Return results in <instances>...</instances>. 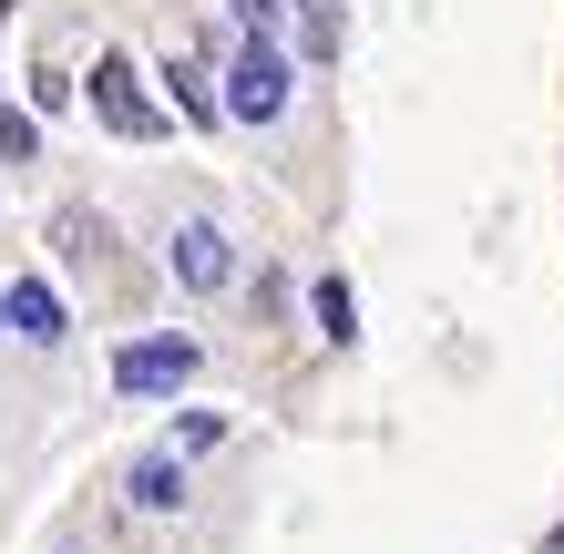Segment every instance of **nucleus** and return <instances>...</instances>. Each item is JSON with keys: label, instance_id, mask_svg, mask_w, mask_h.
I'll use <instances>...</instances> for the list:
<instances>
[{"label": "nucleus", "instance_id": "obj_1", "mask_svg": "<svg viewBox=\"0 0 564 554\" xmlns=\"http://www.w3.org/2000/svg\"><path fill=\"white\" fill-rule=\"evenodd\" d=\"M226 113L237 123H278L288 113V52L278 42H237V62H226Z\"/></svg>", "mask_w": 564, "mask_h": 554}, {"label": "nucleus", "instance_id": "obj_2", "mask_svg": "<svg viewBox=\"0 0 564 554\" xmlns=\"http://www.w3.org/2000/svg\"><path fill=\"white\" fill-rule=\"evenodd\" d=\"M195 380V339H123L113 349V390L123 401H175Z\"/></svg>", "mask_w": 564, "mask_h": 554}, {"label": "nucleus", "instance_id": "obj_3", "mask_svg": "<svg viewBox=\"0 0 564 554\" xmlns=\"http://www.w3.org/2000/svg\"><path fill=\"white\" fill-rule=\"evenodd\" d=\"M93 113H104L113 123V134H164V104H154V93L134 83V62H123V52H104V62H93Z\"/></svg>", "mask_w": 564, "mask_h": 554}, {"label": "nucleus", "instance_id": "obj_4", "mask_svg": "<svg viewBox=\"0 0 564 554\" xmlns=\"http://www.w3.org/2000/svg\"><path fill=\"white\" fill-rule=\"evenodd\" d=\"M175 278L195 287V298H216V287L237 278V247H226L216 216H185V226H175Z\"/></svg>", "mask_w": 564, "mask_h": 554}, {"label": "nucleus", "instance_id": "obj_5", "mask_svg": "<svg viewBox=\"0 0 564 554\" xmlns=\"http://www.w3.org/2000/svg\"><path fill=\"white\" fill-rule=\"evenodd\" d=\"M0 308H11V329H21V339H42V349H52L62 329H73V318H62V298H52L42 278H21V287H11V298H0Z\"/></svg>", "mask_w": 564, "mask_h": 554}, {"label": "nucleus", "instance_id": "obj_6", "mask_svg": "<svg viewBox=\"0 0 564 554\" xmlns=\"http://www.w3.org/2000/svg\"><path fill=\"white\" fill-rule=\"evenodd\" d=\"M123 493H134L144 513H175V503H185V452H154V463H134V472H123Z\"/></svg>", "mask_w": 564, "mask_h": 554}, {"label": "nucleus", "instance_id": "obj_7", "mask_svg": "<svg viewBox=\"0 0 564 554\" xmlns=\"http://www.w3.org/2000/svg\"><path fill=\"white\" fill-rule=\"evenodd\" d=\"M164 93H175L185 123H216V113H226V93L206 83V62H164Z\"/></svg>", "mask_w": 564, "mask_h": 554}, {"label": "nucleus", "instance_id": "obj_8", "mask_svg": "<svg viewBox=\"0 0 564 554\" xmlns=\"http://www.w3.org/2000/svg\"><path fill=\"white\" fill-rule=\"evenodd\" d=\"M359 318H349V278H318V339H349Z\"/></svg>", "mask_w": 564, "mask_h": 554}, {"label": "nucleus", "instance_id": "obj_9", "mask_svg": "<svg viewBox=\"0 0 564 554\" xmlns=\"http://www.w3.org/2000/svg\"><path fill=\"white\" fill-rule=\"evenodd\" d=\"M216 442H226L216 411H185V421H175V452H216Z\"/></svg>", "mask_w": 564, "mask_h": 554}, {"label": "nucleus", "instance_id": "obj_10", "mask_svg": "<svg viewBox=\"0 0 564 554\" xmlns=\"http://www.w3.org/2000/svg\"><path fill=\"white\" fill-rule=\"evenodd\" d=\"M21 154H31V113L0 104V165H21Z\"/></svg>", "mask_w": 564, "mask_h": 554}, {"label": "nucleus", "instance_id": "obj_11", "mask_svg": "<svg viewBox=\"0 0 564 554\" xmlns=\"http://www.w3.org/2000/svg\"><path fill=\"white\" fill-rule=\"evenodd\" d=\"M237 21H247V42H268V21H278V0H237Z\"/></svg>", "mask_w": 564, "mask_h": 554}, {"label": "nucleus", "instance_id": "obj_12", "mask_svg": "<svg viewBox=\"0 0 564 554\" xmlns=\"http://www.w3.org/2000/svg\"><path fill=\"white\" fill-rule=\"evenodd\" d=\"M0 329H11V308H0Z\"/></svg>", "mask_w": 564, "mask_h": 554}, {"label": "nucleus", "instance_id": "obj_13", "mask_svg": "<svg viewBox=\"0 0 564 554\" xmlns=\"http://www.w3.org/2000/svg\"><path fill=\"white\" fill-rule=\"evenodd\" d=\"M0 21H11V0H0Z\"/></svg>", "mask_w": 564, "mask_h": 554}]
</instances>
